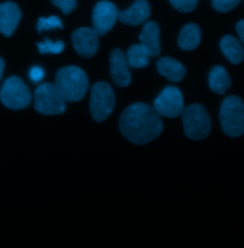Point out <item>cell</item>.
<instances>
[{
  "label": "cell",
  "mask_w": 244,
  "mask_h": 248,
  "mask_svg": "<svg viewBox=\"0 0 244 248\" xmlns=\"http://www.w3.org/2000/svg\"><path fill=\"white\" fill-rule=\"evenodd\" d=\"M119 9L110 1H99L92 12V29L98 36H104L113 29L119 19Z\"/></svg>",
  "instance_id": "9c48e42d"
},
{
  "label": "cell",
  "mask_w": 244,
  "mask_h": 248,
  "mask_svg": "<svg viewBox=\"0 0 244 248\" xmlns=\"http://www.w3.org/2000/svg\"><path fill=\"white\" fill-rule=\"evenodd\" d=\"M200 40V28L195 23H189L185 25L180 32L178 43L183 51H193L198 47Z\"/></svg>",
  "instance_id": "2e32d148"
},
{
  "label": "cell",
  "mask_w": 244,
  "mask_h": 248,
  "mask_svg": "<svg viewBox=\"0 0 244 248\" xmlns=\"http://www.w3.org/2000/svg\"><path fill=\"white\" fill-rule=\"evenodd\" d=\"M151 16L150 4L146 0H137L129 9L119 14V19L128 26H137L146 22Z\"/></svg>",
  "instance_id": "4fadbf2b"
},
{
  "label": "cell",
  "mask_w": 244,
  "mask_h": 248,
  "mask_svg": "<svg viewBox=\"0 0 244 248\" xmlns=\"http://www.w3.org/2000/svg\"><path fill=\"white\" fill-rule=\"evenodd\" d=\"M120 129L129 141L144 145L162 133L163 123L152 107L138 102L124 110L120 120Z\"/></svg>",
  "instance_id": "6da1fadb"
},
{
  "label": "cell",
  "mask_w": 244,
  "mask_h": 248,
  "mask_svg": "<svg viewBox=\"0 0 244 248\" xmlns=\"http://www.w3.org/2000/svg\"><path fill=\"white\" fill-rule=\"evenodd\" d=\"M116 106V95L107 82H97L92 88L90 109L93 121L102 123L113 113Z\"/></svg>",
  "instance_id": "5b68a950"
},
{
  "label": "cell",
  "mask_w": 244,
  "mask_h": 248,
  "mask_svg": "<svg viewBox=\"0 0 244 248\" xmlns=\"http://www.w3.org/2000/svg\"><path fill=\"white\" fill-rule=\"evenodd\" d=\"M52 29H63L62 20L56 16H52L49 17H40L37 22L36 30L41 33L43 31H49Z\"/></svg>",
  "instance_id": "44dd1931"
},
{
  "label": "cell",
  "mask_w": 244,
  "mask_h": 248,
  "mask_svg": "<svg viewBox=\"0 0 244 248\" xmlns=\"http://www.w3.org/2000/svg\"><path fill=\"white\" fill-rule=\"evenodd\" d=\"M4 68H5V63L3 62V60L0 58V79L2 78V75L4 72Z\"/></svg>",
  "instance_id": "4316f807"
},
{
  "label": "cell",
  "mask_w": 244,
  "mask_h": 248,
  "mask_svg": "<svg viewBox=\"0 0 244 248\" xmlns=\"http://www.w3.org/2000/svg\"><path fill=\"white\" fill-rule=\"evenodd\" d=\"M37 48L40 54H53L58 55L64 51L65 44L62 41H51L50 39H45L43 42L37 43Z\"/></svg>",
  "instance_id": "ffe728a7"
},
{
  "label": "cell",
  "mask_w": 244,
  "mask_h": 248,
  "mask_svg": "<svg viewBox=\"0 0 244 248\" xmlns=\"http://www.w3.org/2000/svg\"><path fill=\"white\" fill-rule=\"evenodd\" d=\"M34 108L42 115H61L67 110V105L55 84L44 83L34 92Z\"/></svg>",
  "instance_id": "8992f818"
},
{
  "label": "cell",
  "mask_w": 244,
  "mask_h": 248,
  "mask_svg": "<svg viewBox=\"0 0 244 248\" xmlns=\"http://www.w3.org/2000/svg\"><path fill=\"white\" fill-rule=\"evenodd\" d=\"M153 109L159 116L178 118L184 110L183 93L175 86L166 87L155 98Z\"/></svg>",
  "instance_id": "ba28073f"
},
{
  "label": "cell",
  "mask_w": 244,
  "mask_h": 248,
  "mask_svg": "<svg viewBox=\"0 0 244 248\" xmlns=\"http://www.w3.org/2000/svg\"><path fill=\"white\" fill-rule=\"evenodd\" d=\"M219 120L223 132L231 138L244 135V103L236 95H230L223 100Z\"/></svg>",
  "instance_id": "3957f363"
},
{
  "label": "cell",
  "mask_w": 244,
  "mask_h": 248,
  "mask_svg": "<svg viewBox=\"0 0 244 248\" xmlns=\"http://www.w3.org/2000/svg\"><path fill=\"white\" fill-rule=\"evenodd\" d=\"M51 2L55 6L59 7L64 15H69L72 13L77 5L76 0H51Z\"/></svg>",
  "instance_id": "cb8c5ba5"
},
{
  "label": "cell",
  "mask_w": 244,
  "mask_h": 248,
  "mask_svg": "<svg viewBox=\"0 0 244 248\" xmlns=\"http://www.w3.org/2000/svg\"><path fill=\"white\" fill-rule=\"evenodd\" d=\"M0 99L7 108L21 110L30 105L31 95L29 88L18 77H12L2 85Z\"/></svg>",
  "instance_id": "52a82bcc"
},
{
  "label": "cell",
  "mask_w": 244,
  "mask_h": 248,
  "mask_svg": "<svg viewBox=\"0 0 244 248\" xmlns=\"http://www.w3.org/2000/svg\"><path fill=\"white\" fill-rule=\"evenodd\" d=\"M44 76H45V72L39 66H34L30 70L29 77H30V79L32 81V83L40 82L44 78Z\"/></svg>",
  "instance_id": "d4e9b609"
},
{
  "label": "cell",
  "mask_w": 244,
  "mask_h": 248,
  "mask_svg": "<svg viewBox=\"0 0 244 248\" xmlns=\"http://www.w3.org/2000/svg\"><path fill=\"white\" fill-rule=\"evenodd\" d=\"M232 84L231 78L222 66H215L209 74V86L214 93L224 94Z\"/></svg>",
  "instance_id": "ac0fdd59"
},
{
  "label": "cell",
  "mask_w": 244,
  "mask_h": 248,
  "mask_svg": "<svg viewBox=\"0 0 244 248\" xmlns=\"http://www.w3.org/2000/svg\"><path fill=\"white\" fill-rule=\"evenodd\" d=\"M220 49L228 61L233 64L244 62V50L242 43L233 35H225L220 41Z\"/></svg>",
  "instance_id": "e0dca14e"
},
{
  "label": "cell",
  "mask_w": 244,
  "mask_h": 248,
  "mask_svg": "<svg viewBox=\"0 0 244 248\" xmlns=\"http://www.w3.org/2000/svg\"><path fill=\"white\" fill-rule=\"evenodd\" d=\"M98 35L91 28H79L72 34L75 50L83 58L93 57L99 48Z\"/></svg>",
  "instance_id": "30bf717a"
},
{
  "label": "cell",
  "mask_w": 244,
  "mask_h": 248,
  "mask_svg": "<svg viewBox=\"0 0 244 248\" xmlns=\"http://www.w3.org/2000/svg\"><path fill=\"white\" fill-rule=\"evenodd\" d=\"M169 1L176 10H178L179 12L183 14L193 12L198 4V0H169Z\"/></svg>",
  "instance_id": "603a6c76"
},
{
  "label": "cell",
  "mask_w": 244,
  "mask_h": 248,
  "mask_svg": "<svg viewBox=\"0 0 244 248\" xmlns=\"http://www.w3.org/2000/svg\"><path fill=\"white\" fill-rule=\"evenodd\" d=\"M22 17L20 8L15 2H4L0 4V32L9 37L15 31Z\"/></svg>",
  "instance_id": "7c38bea8"
},
{
  "label": "cell",
  "mask_w": 244,
  "mask_h": 248,
  "mask_svg": "<svg viewBox=\"0 0 244 248\" xmlns=\"http://www.w3.org/2000/svg\"><path fill=\"white\" fill-rule=\"evenodd\" d=\"M242 0H212L214 9L219 13H228L241 4Z\"/></svg>",
  "instance_id": "7402d4cb"
},
{
  "label": "cell",
  "mask_w": 244,
  "mask_h": 248,
  "mask_svg": "<svg viewBox=\"0 0 244 248\" xmlns=\"http://www.w3.org/2000/svg\"><path fill=\"white\" fill-rule=\"evenodd\" d=\"M139 40L149 51L151 58H156L161 52L160 31L156 22H147L139 34Z\"/></svg>",
  "instance_id": "5bb4252c"
},
{
  "label": "cell",
  "mask_w": 244,
  "mask_h": 248,
  "mask_svg": "<svg viewBox=\"0 0 244 248\" xmlns=\"http://www.w3.org/2000/svg\"><path fill=\"white\" fill-rule=\"evenodd\" d=\"M110 73L111 77L119 87H127L132 82L130 65L125 54L121 49H115L110 56Z\"/></svg>",
  "instance_id": "8fae6325"
},
{
  "label": "cell",
  "mask_w": 244,
  "mask_h": 248,
  "mask_svg": "<svg viewBox=\"0 0 244 248\" xmlns=\"http://www.w3.org/2000/svg\"><path fill=\"white\" fill-rule=\"evenodd\" d=\"M130 67L134 69H140L147 67L150 64V54L144 45L134 44L132 45L126 55Z\"/></svg>",
  "instance_id": "d6986e66"
},
{
  "label": "cell",
  "mask_w": 244,
  "mask_h": 248,
  "mask_svg": "<svg viewBox=\"0 0 244 248\" xmlns=\"http://www.w3.org/2000/svg\"><path fill=\"white\" fill-rule=\"evenodd\" d=\"M183 123L185 135L193 140H201L211 132V120L206 109L200 104H193L184 108Z\"/></svg>",
  "instance_id": "277c9868"
},
{
  "label": "cell",
  "mask_w": 244,
  "mask_h": 248,
  "mask_svg": "<svg viewBox=\"0 0 244 248\" xmlns=\"http://www.w3.org/2000/svg\"><path fill=\"white\" fill-rule=\"evenodd\" d=\"M55 85L66 101L76 102L81 100L87 93L89 79L82 69L66 66L59 70Z\"/></svg>",
  "instance_id": "7a4b0ae2"
},
{
  "label": "cell",
  "mask_w": 244,
  "mask_h": 248,
  "mask_svg": "<svg viewBox=\"0 0 244 248\" xmlns=\"http://www.w3.org/2000/svg\"><path fill=\"white\" fill-rule=\"evenodd\" d=\"M236 30L241 38V41L244 44V19L238 22V24L236 26Z\"/></svg>",
  "instance_id": "484cf974"
},
{
  "label": "cell",
  "mask_w": 244,
  "mask_h": 248,
  "mask_svg": "<svg viewBox=\"0 0 244 248\" xmlns=\"http://www.w3.org/2000/svg\"><path fill=\"white\" fill-rule=\"evenodd\" d=\"M156 70L162 77L173 82L183 80L187 73L181 62L171 58L160 59L156 63Z\"/></svg>",
  "instance_id": "9a60e30c"
}]
</instances>
